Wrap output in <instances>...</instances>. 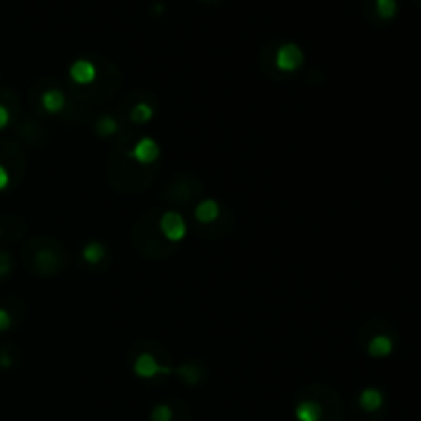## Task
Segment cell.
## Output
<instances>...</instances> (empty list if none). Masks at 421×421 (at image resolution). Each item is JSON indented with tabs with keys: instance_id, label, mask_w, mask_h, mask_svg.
<instances>
[{
	"instance_id": "obj_1",
	"label": "cell",
	"mask_w": 421,
	"mask_h": 421,
	"mask_svg": "<svg viewBox=\"0 0 421 421\" xmlns=\"http://www.w3.org/2000/svg\"><path fill=\"white\" fill-rule=\"evenodd\" d=\"M23 263L25 267L37 276V278H54L58 276L66 261V249L62 247L60 242L50 239V237H33L23 244L21 251Z\"/></svg>"
},
{
	"instance_id": "obj_2",
	"label": "cell",
	"mask_w": 421,
	"mask_h": 421,
	"mask_svg": "<svg viewBox=\"0 0 421 421\" xmlns=\"http://www.w3.org/2000/svg\"><path fill=\"white\" fill-rule=\"evenodd\" d=\"M159 218H161V212L150 210L134 224V231H132V244L136 247V251L142 257L152 261H163L177 251V244L165 241V237L161 235Z\"/></svg>"
},
{
	"instance_id": "obj_3",
	"label": "cell",
	"mask_w": 421,
	"mask_h": 421,
	"mask_svg": "<svg viewBox=\"0 0 421 421\" xmlns=\"http://www.w3.org/2000/svg\"><path fill=\"white\" fill-rule=\"evenodd\" d=\"M136 348H138V350H132V352H129V361H132V370H134V374H136L138 378L150 380V378L175 374V368L169 366V361L161 360V356H159V352H161V354L165 352L163 348H156L154 352L142 348L140 343H138Z\"/></svg>"
},
{
	"instance_id": "obj_4",
	"label": "cell",
	"mask_w": 421,
	"mask_h": 421,
	"mask_svg": "<svg viewBox=\"0 0 421 421\" xmlns=\"http://www.w3.org/2000/svg\"><path fill=\"white\" fill-rule=\"evenodd\" d=\"M31 95L35 99L37 109H42L44 114H50V116H58L68 105V99H66L64 91L54 80H39L31 89Z\"/></svg>"
},
{
	"instance_id": "obj_5",
	"label": "cell",
	"mask_w": 421,
	"mask_h": 421,
	"mask_svg": "<svg viewBox=\"0 0 421 421\" xmlns=\"http://www.w3.org/2000/svg\"><path fill=\"white\" fill-rule=\"evenodd\" d=\"M204 193V185L201 181L195 179V177H185V175H179V177H173L165 185L163 189V195L167 201L171 204H177V206H187L191 204L195 197H199Z\"/></svg>"
},
{
	"instance_id": "obj_6",
	"label": "cell",
	"mask_w": 421,
	"mask_h": 421,
	"mask_svg": "<svg viewBox=\"0 0 421 421\" xmlns=\"http://www.w3.org/2000/svg\"><path fill=\"white\" fill-rule=\"evenodd\" d=\"M0 165H4L10 173V177L17 183H21L23 175H25V156L19 144H15L12 140L0 138Z\"/></svg>"
},
{
	"instance_id": "obj_7",
	"label": "cell",
	"mask_w": 421,
	"mask_h": 421,
	"mask_svg": "<svg viewBox=\"0 0 421 421\" xmlns=\"http://www.w3.org/2000/svg\"><path fill=\"white\" fill-rule=\"evenodd\" d=\"M159 231H161V235L165 237V241L173 242V244H179V242L183 241V237L187 235L185 218L181 216V212H175V210L161 212Z\"/></svg>"
},
{
	"instance_id": "obj_8",
	"label": "cell",
	"mask_w": 421,
	"mask_h": 421,
	"mask_svg": "<svg viewBox=\"0 0 421 421\" xmlns=\"http://www.w3.org/2000/svg\"><path fill=\"white\" fill-rule=\"evenodd\" d=\"M129 159L140 167H152L161 159V146L154 138H140L132 148H127Z\"/></svg>"
},
{
	"instance_id": "obj_9",
	"label": "cell",
	"mask_w": 421,
	"mask_h": 421,
	"mask_svg": "<svg viewBox=\"0 0 421 421\" xmlns=\"http://www.w3.org/2000/svg\"><path fill=\"white\" fill-rule=\"evenodd\" d=\"M304 64V52L296 44H282L276 48L274 54V66L280 72H296Z\"/></svg>"
},
{
	"instance_id": "obj_10",
	"label": "cell",
	"mask_w": 421,
	"mask_h": 421,
	"mask_svg": "<svg viewBox=\"0 0 421 421\" xmlns=\"http://www.w3.org/2000/svg\"><path fill=\"white\" fill-rule=\"evenodd\" d=\"M310 391V388H308ZM294 418L296 421H323L325 420V405L321 399L310 391L306 399H301L294 407Z\"/></svg>"
},
{
	"instance_id": "obj_11",
	"label": "cell",
	"mask_w": 421,
	"mask_h": 421,
	"mask_svg": "<svg viewBox=\"0 0 421 421\" xmlns=\"http://www.w3.org/2000/svg\"><path fill=\"white\" fill-rule=\"evenodd\" d=\"M68 76H70V80H72L74 84H78V87L84 89V87H91V84L97 80V76H99V68H97V64L93 60L80 58V60H76L72 66H70Z\"/></svg>"
},
{
	"instance_id": "obj_12",
	"label": "cell",
	"mask_w": 421,
	"mask_h": 421,
	"mask_svg": "<svg viewBox=\"0 0 421 421\" xmlns=\"http://www.w3.org/2000/svg\"><path fill=\"white\" fill-rule=\"evenodd\" d=\"M222 212L224 210H222V206L216 199L206 197V199H201L193 208V218H195V222L199 226H210V224H214V222H218L222 218Z\"/></svg>"
},
{
	"instance_id": "obj_13",
	"label": "cell",
	"mask_w": 421,
	"mask_h": 421,
	"mask_svg": "<svg viewBox=\"0 0 421 421\" xmlns=\"http://www.w3.org/2000/svg\"><path fill=\"white\" fill-rule=\"evenodd\" d=\"M19 114H21V105H19L17 95L10 89L0 87V129L8 127L17 120Z\"/></svg>"
},
{
	"instance_id": "obj_14",
	"label": "cell",
	"mask_w": 421,
	"mask_h": 421,
	"mask_svg": "<svg viewBox=\"0 0 421 421\" xmlns=\"http://www.w3.org/2000/svg\"><path fill=\"white\" fill-rule=\"evenodd\" d=\"M27 231V224L21 216L17 214H6L0 218V239L2 241H19Z\"/></svg>"
},
{
	"instance_id": "obj_15",
	"label": "cell",
	"mask_w": 421,
	"mask_h": 421,
	"mask_svg": "<svg viewBox=\"0 0 421 421\" xmlns=\"http://www.w3.org/2000/svg\"><path fill=\"white\" fill-rule=\"evenodd\" d=\"M393 348H395V341H393V337L386 335V333H376V335H372V337L366 341V352H368V356H370V358H378V360L391 356V354H393Z\"/></svg>"
},
{
	"instance_id": "obj_16",
	"label": "cell",
	"mask_w": 421,
	"mask_h": 421,
	"mask_svg": "<svg viewBox=\"0 0 421 421\" xmlns=\"http://www.w3.org/2000/svg\"><path fill=\"white\" fill-rule=\"evenodd\" d=\"M107 257H109V249L101 241H89L82 247V259L91 267H97L99 263L107 261Z\"/></svg>"
},
{
	"instance_id": "obj_17",
	"label": "cell",
	"mask_w": 421,
	"mask_h": 421,
	"mask_svg": "<svg viewBox=\"0 0 421 421\" xmlns=\"http://www.w3.org/2000/svg\"><path fill=\"white\" fill-rule=\"evenodd\" d=\"M358 405H360L361 411H366V413H376L384 405V395H382V391H378L374 386H368L360 393Z\"/></svg>"
},
{
	"instance_id": "obj_18",
	"label": "cell",
	"mask_w": 421,
	"mask_h": 421,
	"mask_svg": "<svg viewBox=\"0 0 421 421\" xmlns=\"http://www.w3.org/2000/svg\"><path fill=\"white\" fill-rule=\"evenodd\" d=\"M175 374L179 376L185 384H189V386L199 384V382L206 378L204 368H201L199 364H195V361H183L179 366H175Z\"/></svg>"
},
{
	"instance_id": "obj_19",
	"label": "cell",
	"mask_w": 421,
	"mask_h": 421,
	"mask_svg": "<svg viewBox=\"0 0 421 421\" xmlns=\"http://www.w3.org/2000/svg\"><path fill=\"white\" fill-rule=\"evenodd\" d=\"M120 123L116 120V116L111 114H101L97 120H95V134L99 138H111L120 132Z\"/></svg>"
},
{
	"instance_id": "obj_20",
	"label": "cell",
	"mask_w": 421,
	"mask_h": 421,
	"mask_svg": "<svg viewBox=\"0 0 421 421\" xmlns=\"http://www.w3.org/2000/svg\"><path fill=\"white\" fill-rule=\"evenodd\" d=\"M154 118V107L146 101H138L136 105H132V109L127 111V120L136 125H144Z\"/></svg>"
},
{
	"instance_id": "obj_21",
	"label": "cell",
	"mask_w": 421,
	"mask_h": 421,
	"mask_svg": "<svg viewBox=\"0 0 421 421\" xmlns=\"http://www.w3.org/2000/svg\"><path fill=\"white\" fill-rule=\"evenodd\" d=\"M374 10H376L378 19L391 21V19H395L399 4H397V0H374Z\"/></svg>"
},
{
	"instance_id": "obj_22",
	"label": "cell",
	"mask_w": 421,
	"mask_h": 421,
	"mask_svg": "<svg viewBox=\"0 0 421 421\" xmlns=\"http://www.w3.org/2000/svg\"><path fill=\"white\" fill-rule=\"evenodd\" d=\"M175 420V409L169 403L154 405L150 411V421H173Z\"/></svg>"
},
{
	"instance_id": "obj_23",
	"label": "cell",
	"mask_w": 421,
	"mask_h": 421,
	"mask_svg": "<svg viewBox=\"0 0 421 421\" xmlns=\"http://www.w3.org/2000/svg\"><path fill=\"white\" fill-rule=\"evenodd\" d=\"M15 325H17L15 312H12V308L8 306V301H6V304H0V333L2 331H10Z\"/></svg>"
},
{
	"instance_id": "obj_24",
	"label": "cell",
	"mask_w": 421,
	"mask_h": 421,
	"mask_svg": "<svg viewBox=\"0 0 421 421\" xmlns=\"http://www.w3.org/2000/svg\"><path fill=\"white\" fill-rule=\"evenodd\" d=\"M10 274H12V259H10V253L0 247V284L6 282Z\"/></svg>"
},
{
	"instance_id": "obj_25",
	"label": "cell",
	"mask_w": 421,
	"mask_h": 421,
	"mask_svg": "<svg viewBox=\"0 0 421 421\" xmlns=\"http://www.w3.org/2000/svg\"><path fill=\"white\" fill-rule=\"evenodd\" d=\"M15 364V356L10 346H2L0 348V368H10Z\"/></svg>"
},
{
	"instance_id": "obj_26",
	"label": "cell",
	"mask_w": 421,
	"mask_h": 421,
	"mask_svg": "<svg viewBox=\"0 0 421 421\" xmlns=\"http://www.w3.org/2000/svg\"><path fill=\"white\" fill-rule=\"evenodd\" d=\"M413 2H415V4H418V6L421 8V0H413Z\"/></svg>"
}]
</instances>
